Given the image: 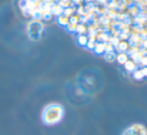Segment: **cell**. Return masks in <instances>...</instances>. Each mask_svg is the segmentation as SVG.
<instances>
[{"label": "cell", "instance_id": "cell-21", "mask_svg": "<svg viewBox=\"0 0 147 135\" xmlns=\"http://www.w3.org/2000/svg\"><path fill=\"white\" fill-rule=\"evenodd\" d=\"M139 64L142 67H147V55L143 56V57L141 58V61H140Z\"/></svg>", "mask_w": 147, "mask_h": 135}, {"label": "cell", "instance_id": "cell-2", "mask_svg": "<svg viewBox=\"0 0 147 135\" xmlns=\"http://www.w3.org/2000/svg\"><path fill=\"white\" fill-rule=\"evenodd\" d=\"M43 29H44V24L39 22L38 20H33L28 23L27 26L28 34L32 39H38L41 33L43 32Z\"/></svg>", "mask_w": 147, "mask_h": 135}, {"label": "cell", "instance_id": "cell-18", "mask_svg": "<svg viewBox=\"0 0 147 135\" xmlns=\"http://www.w3.org/2000/svg\"><path fill=\"white\" fill-rule=\"evenodd\" d=\"M113 51H115L114 46L111 45L109 42L105 43V52H113Z\"/></svg>", "mask_w": 147, "mask_h": 135}, {"label": "cell", "instance_id": "cell-15", "mask_svg": "<svg viewBox=\"0 0 147 135\" xmlns=\"http://www.w3.org/2000/svg\"><path fill=\"white\" fill-rule=\"evenodd\" d=\"M132 76H133V78L135 80H142L143 79V75H142L141 71H140V69H136L135 71L132 72Z\"/></svg>", "mask_w": 147, "mask_h": 135}, {"label": "cell", "instance_id": "cell-14", "mask_svg": "<svg viewBox=\"0 0 147 135\" xmlns=\"http://www.w3.org/2000/svg\"><path fill=\"white\" fill-rule=\"evenodd\" d=\"M52 16L53 15H52V13H51V11H43V12H41V19L46 20V21L52 19Z\"/></svg>", "mask_w": 147, "mask_h": 135}, {"label": "cell", "instance_id": "cell-20", "mask_svg": "<svg viewBox=\"0 0 147 135\" xmlns=\"http://www.w3.org/2000/svg\"><path fill=\"white\" fill-rule=\"evenodd\" d=\"M95 43H96V41L88 40L87 44H86V47H87L88 49H90V50H93V49H94V46H95Z\"/></svg>", "mask_w": 147, "mask_h": 135}, {"label": "cell", "instance_id": "cell-3", "mask_svg": "<svg viewBox=\"0 0 147 135\" xmlns=\"http://www.w3.org/2000/svg\"><path fill=\"white\" fill-rule=\"evenodd\" d=\"M122 135H147V129L143 124L135 123L126 128Z\"/></svg>", "mask_w": 147, "mask_h": 135}, {"label": "cell", "instance_id": "cell-5", "mask_svg": "<svg viewBox=\"0 0 147 135\" xmlns=\"http://www.w3.org/2000/svg\"><path fill=\"white\" fill-rule=\"evenodd\" d=\"M123 65H124V69L127 72H133L137 69V64L134 63L132 60H129V59H128Z\"/></svg>", "mask_w": 147, "mask_h": 135}, {"label": "cell", "instance_id": "cell-7", "mask_svg": "<svg viewBox=\"0 0 147 135\" xmlns=\"http://www.w3.org/2000/svg\"><path fill=\"white\" fill-rule=\"evenodd\" d=\"M63 11H64V8L61 7L59 4H53L52 5V8H51V13H52V15L59 16V15H61V14H63Z\"/></svg>", "mask_w": 147, "mask_h": 135}, {"label": "cell", "instance_id": "cell-17", "mask_svg": "<svg viewBox=\"0 0 147 135\" xmlns=\"http://www.w3.org/2000/svg\"><path fill=\"white\" fill-rule=\"evenodd\" d=\"M79 21H80V18H79V16H77V15H72L69 17V23H71V24H76V25H77Z\"/></svg>", "mask_w": 147, "mask_h": 135}, {"label": "cell", "instance_id": "cell-16", "mask_svg": "<svg viewBox=\"0 0 147 135\" xmlns=\"http://www.w3.org/2000/svg\"><path fill=\"white\" fill-rule=\"evenodd\" d=\"M74 11H75V9H74V8L67 7V8H65V9H64L63 14H64L65 16H67V17H70V16L73 15V12H74Z\"/></svg>", "mask_w": 147, "mask_h": 135}, {"label": "cell", "instance_id": "cell-19", "mask_svg": "<svg viewBox=\"0 0 147 135\" xmlns=\"http://www.w3.org/2000/svg\"><path fill=\"white\" fill-rule=\"evenodd\" d=\"M76 24H71V23H68L67 26H66V28H67V30L69 31V32H75L76 30Z\"/></svg>", "mask_w": 147, "mask_h": 135}, {"label": "cell", "instance_id": "cell-11", "mask_svg": "<svg viewBox=\"0 0 147 135\" xmlns=\"http://www.w3.org/2000/svg\"><path fill=\"white\" fill-rule=\"evenodd\" d=\"M88 40H89L88 36L85 34H80V35H78V37H77V42L80 46H86Z\"/></svg>", "mask_w": 147, "mask_h": 135}, {"label": "cell", "instance_id": "cell-9", "mask_svg": "<svg viewBox=\"0 0 147 135\" xmlns=\"http://www.w3.org/2000/svg\"><path fill=\"white\" fill-rule=\"evenodd\" d=\"M57 23L61 26H67V24L69 23V17L65 16L64 14H61V15L57 16Z\"/></svg>", "mask_w": 147, "mask_h": 135}, {"label": "cell", "instance_id": "cell-13", "mask_svg": "<svg viewBox=\"0 0 147 135\" xmlns=\"http://www.w3.org/2000/svg\"><path fill=\"white\" fill-rule=\"evenodd\" d=\"M75 32H77L79 35L80 34H85V33L87 32V27H86L85 24H83V23L77 24V26H76Z\"/></svg>", "mask_w": 147, "mask_h": 135}, {"label": "cell", "instance_id": "cell-12", "mask_svg": "<svg viewBox=\"0 0 147 135\" xmlns=\"http://www.w3.org/2000/svg\"><path fill=\"white\" fill-rule=\"evenodd\" d=\"M142 57H143V56L141 55V53H140L139 51H138V52H136V53H133L132 55H130V58H131V60L134 62V63H136V64H139L140 63Z\"/></svg>", "mask_w": 147, "mask_h": 135}, {"label": "cell", "instance_id": "cell-8", "mask_svg": "<svg viewBox=\"0 0 147 135\" xmlns=\"http://www.w3.org/2000/svg\"><path fill=\"white\" fill-rule=\"evenodd\" d=\"M128 59H129V56L127 55L126 52H120L118 53V55H116V60L120 65H123Z\"/></svg>", "mask_w": 147, "mask_h": 135}, {"label": "cell", "instance_id": "cell-4", "mask_svg": "<svg viewBox=\"0 0 147 135\" xmlns=\"http://www.w3.org/2000/svg\"><path fill=\"white\" fill-rule=\"evenodd\" d=\"M129 43L126 40H120V42L118 43V45L115 47V50L118 52H127V50L129 49Z\"/></svg>", "mask_w": 147, "mask_h": 135}, {"label": "cell", "instance_id": "cell-22", "mask_svg": "<svg viewBox=\"0 0 147 135\" xmlns=\"http://www.w3.org/2000/svg\"><path fill=\"white\" fill-rule=\"evenodd\" d=\"M140 71H141L143 77H147V67H142L141 69H140Z\"/></svg>", "mask_w": 147, "mask_h": 135}, {"label": "cell", "instance_id": "cell-23", "mask_svg": "<svg viewBox=\"0 0 147 135\" xmlns=\"http://www.w3.org/2000/svg\"><path fill=\"white\" fill-rule=\"evenodd\" d=\"M100 3H105V2H107V0H100Z\"/></svg>", "mask_w": 147, "mask_h": 135}, {"label": "cell", "instance_id": "cell-10", "mask_svg": "<svg viewBox=\"0 0 147 135\" xmlns=\"http://www.w3.org/2000/svg\"><path fill=\"white\" fill-rule=\"evenodd\" d=\"M104 59L107 62H110V63L114 62L116 60V53H115V51H113V52H104Z\"/></svg>", "mask_w": 147, "mask_h": 135}, {"label": "cell", "instance_id": "cell-1", "mask_svg": "<svg viewBox=\"0 0 147 135\" xmlns=\"http://www.w3.org/2000/svg\"><path fill=\"white\" fill-rule=\"evenodd\" d=\"M64 116V108L58 103H51L43 109L42 120L47 125H55L59 123Z\"/></svg>", "mask_w": 147, "mask_h": 135}, {"label": "cell", "instance_id": "cell-6", "mask_svg": "<svg viewBox=\"0 0 147 135\" xmlns=\"http://www.w3.org/2000/svg\"><path fill=\"white\" fill-rule=\"evenodd\" d=\"M94 52L96 54H98V55H100V54H103L105 52V43L104 42H101V41H99V42H96L95 43V46H94Z\"/></svg>", "mask_w": 147, "mask_h": 135}]
</instances>
